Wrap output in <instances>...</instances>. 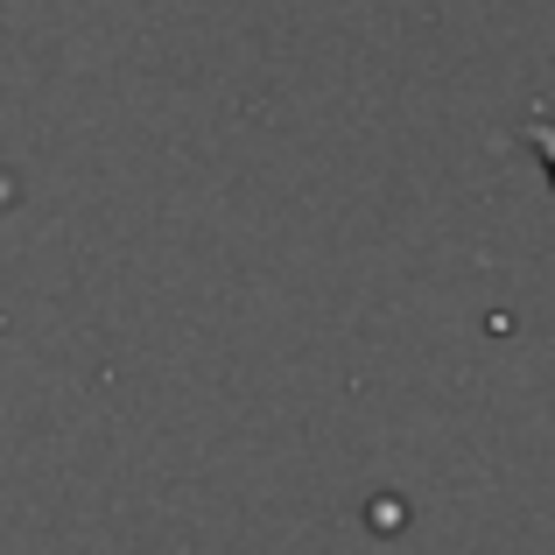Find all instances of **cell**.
I'll use <instances>...</instances> for the list:
<instances>
[{
  "label": "cell",
  "instance_id": "obj_1",
  "mask_svg": "<svg viewBox=\"0 0 555 555\" xmlns=\"http://www.w3.org/2000/svg\"><path fill=\"white\" fill-rule=\"evenodd\" d=\"M520 149L542 163V177L555 190V120H548V113H528V120H520Z\"/></svg>",
  "mask_w": 555,
  "mask_h": 555
}]
</instances>
